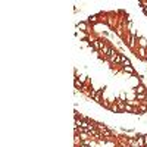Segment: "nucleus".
<instances>
[{
    "label": "nucleus",
    "mask_w": 147,
    "mask_h": 147,
    "mask_svg": "<svg viewBox=\"0 0 147 147\" xmlns=\"http://www.w3.org/2000/svg\"><path fill=\"white\" fill-rule=\"evenodd\" d=\"M137 53H138V57L141 60H147V49H144V47H137Z\"/></svg>",
    "instance_id": "f257e3e1"
},
{
    "label": "nucleus",
    "mask_w": 147,
    "mask_h": 147,
    "mask_svg": "<svg viewBox=\"0 0 147 147\" xmlns=\"http://www.w3.org/2000/svg\"><path fill=\"white\" fill-rule=\"evenodd\" d=\"M103 90H105V88H100V90L97 91V94H96V97L93 99L94 102L96 103H103V100H102V96H103Z\"/></svg>",
    "instance_id": "f03ea898"
},
{
    "label": "nucleus",
    "mask_w": 147,
    "mask_h": 147,
    "mask_svg": "<svg viewBox=\"0 0 147 147\" xmlns=\"http://www.w3.org/2000/svg\"><path fill=\"white\" fill-rule=\"evenodd\" d=\"M134 91H135V94H143V93H146V87H144L143 84H138V85L134 88Z\"/></svg>",
    "instance_id": "7ed1b4c3"
},
{
    "label": "nucleus",
    "mask_w": 147,
    "mask_h": 147,
    "mask_svg": "<svg viewBox=\"0 0 147 147\" xmlns=\"http://www.w3.org/2000/svg\"><path fill=\"white\" fill-rule=\"evenodd\" d=\"M87 22H90V24L93 25H97L99 24V15H91V16H88V21Z\"/></svg>",
    "instance_id": "20e7f679"
},
{
    "label": "nucleus",
    "mask_w": 147,
    "mask_h": 147,
    "mask_svg": "<svg viewBox=\"0 0 147 147\" xmlns=\"http://www.w3.org/2000/svg\"><path fill=\"white\" fill-rule=\"evenodd\" d=\"M77 28L81 31V33H87L88 31V28H87V22H79V24L77 25Z\"/></svg>",
    "instance_id": "39448f33"
},
{
    "label": "nucleus",
    "mask_w": 147,
    "mask_h": 147,
    "mask_svg": "<svg viewBox=\"0 0 147 147\" xmlns=\"http://www.w3.org/2000/svg\"><path fill=\"white\" fill-rule=\"evenodd\" d=\"M110 49H112V47H109L107 44H105V47L102 49V53H105V57H110Z\"/></svg>",
    "instance_id": "423d86ee"
},
{
    "label": "nucleus",
    "mask_w": 147,
    "mask_h": 147,
    "mask_svg": "<svg viewBox=\"0 0 147 147\" xmlns=\"http://www.w3.org/2000/svg\"><path fill=\"white\" fill-rule=\"evenodd\" d=\"M135 100H138V102H144V100H147V93L135 94Z\"/></svg>",
    "instance_id": "0eeeda50"
},
{
    "label": "nucleus",
    "mask_w": 147,
    "mask_h": 147,
    "mask_svg": "<svg viewBox=\"0 0 147 147\" xmlns=\"http://www.w3.org/2000/svg\"><path fill=\"white\" fill-rule=\"evenodd\" d=\"M110 112H113V113H121V110H119V106L116 105V102L112 103V106H110Z\"/></svg>",
    "instance_id": "6e6552de"
},
{
    "label": "nucleus",
    "mask_w": 147,
    "mask_h": 147,
    "mask_svg": "<svg viewBox=\"0 0 147 147\" xmlns=\"http://www.w3.org/2000/svg\"><path fill=\"white\" fill-rule=\"evenodd\" d=\"M74 84H75V88H77V90H82V85H84V84H82L78 78H75V82H74Z\"/></svg>",
    "instance_id": "1a4fd4ad"
},
{
    "label": "nucleus",
    "mask_w": 147,
    "mask_h": 147,
    "mask_svg": "<svg viewBox=\"0 0 147 147\" xmlns=\"http://www.w3.org/2000/svg\"><path fill=\"white\" fill-rule=\"evenodd\" d=\"M138 110H140V113H144V112H147V103H141L138 106Z\"/></svg>",
    "instance_id": "9d476101"
},
{
    "label": "nucleus",
    "mask_w": 147,
    "mask_h": 147,
    "mask_svg": "<svg viewBox=\"0 0 147 147\" xmlns=\"http://www.w3.org/2000/svg\"><path fill=\"white\" fill-rule=\"evenodd\" d=\"M140 47H144V49H147V41H146V38H140Z\"/></svg>",
    "instance_id": "9b49d317"
},
{
    "label": "nucleus",
    "mask_w": 147,
    "mask_h": 147,
    "mask_svg": "<svg viewBox=\"0 0 147 147\" xmlns=\"http://www.w3.org/2000/svg\"><path fill=\"white\" fill-rule=\"evenodd\" d=\"M84 79H85V75H81V77H79V81L82 82V81H84Z\"/></svg>",
    "instance_id": "f8f14e48"
},
{
    "label": "nucleus",
    "mask_w": 147,
    "mask_h": 147,
    "mask_svg": "<svg viewBox=\"0 0 147 147\" xmlns=\"http://www.w3.org/2000/svg\"><path fill=\"white\" fill-rule=\"evenodd\" d=\"M144 144L147 146V135H144Z\"/></svg>",
    "instance_id": "ddd939ff"
},
{
    "label": "nucleus",
    "mask_w": 147,
    "mask_h": 147,
    "mask_svg": "<svg viewBox=\"0 0 147 147\" xmlns=\"http://www.w3.org/2000/svg\"><path fill=\"white\" fill-rule=\"evenodd\" d=\"M143 10H144V13L147 15V8H143Z\"/></svg>",
    "instance_id": "4468645a"
},
{
    "label": "nucleus",
    "mask_w": 147,
    "mask_h": 147,
    "mask_svg": "<svg viewBox=\"0 0 147 147\" xmlns=\"http://www.w3.org/2000/svg\"><path fill=\"white\" fill-rule=\"evenodd\" d=\"M146 147H147V146H146Z\"/></svg>",
    "instance_id": "2eb2a0df"
}]
</instances>
